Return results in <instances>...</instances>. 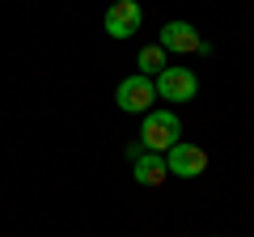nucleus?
<instances>
[{
  "mask_svg": "<svg viewBox=\"0 0 254 237\" xmlns=\"http://www.w3.org/2000/svg\"><path fill=\"white\" fill-rule=\"evenodd\" d=\"M182 136V118L174 110H148L144 115V127H140V144L144 153H170Z\"/></svg>",
  "mask_w": 254,
  "mask_h": 237,
  "instance_id": "f257e3e1",
  "label": "nucleus"
},
{
  "mask_svg": "<svg viewBox=\"0 0 254 237\" xmlns=\"http://www.w3.org/2000/svg\"><path fill=\"white\" fill-rule=\"evenodd\" d=\"M153 89H157V98H161V102H190L195 93H199V76L190 72V68L165 64L161 72H157Z\"/></svg>",
  "mask_w": 254,
  "mask_h": 237,
  "instance_id": "f03ea898",
  "label": "nucleus"
},
{
  "mask_svg": "<svg viewBox=\"0 0 254 237\" xmlns=\"http://www.w3.org/2000/svg\"><path fill=\"white\" fill-rule=\"evenodd\" d=\"M115 102H119V110H127V115H148L153 102H157L153 76H140V72H136V76H127V81H119Z\"/></svg>",
  "mask_w": 254,
  "mask_h": 237,
  "instance_id": "7ed1b4c3",
  "label": "nucleus"
},
{
  "mask_svg": "<svg viewBox=\"0 0 254 237\" xmlns=\"http://www.w3.org/2000/svg\"><path fill=\"white\" fill-rule=\"evenodd\" d=\"M165 157V170H170V178H199L203 170H208V153H203L199 144H187V140H178V144L170 148Z\"/></svg>",
  "mask_w": 254,
  "mask_h": 237,
  "instance_id": "20e7f679",
  "label": "nucleus"
},
{
  "mask_svg": "<svg viewBox=\"0 0 254 237\" xmlns=\"http://www.w3.org/2000/svg\"><path fill=\"white\" fill-rule=\"evenodd\" d=\"M102 26H106L110 38H131L140 34V26H144V9H140L136 0H115L106 9V17H102Z\"/></svg>",
  "mask_w": 254,
  "mask_h": 237,
  "instance_id": "39448f33",
  "label": "nucleus"
},
{
  "mask_svg": "<svg viewBox=\"0 0 254 237\" xmlns=\"http://www.w3.org/2000/svg\"><path fill=\"white\" fill-rule=\"evenodd\" d=\"M199 30L190 26V21H165L161 26V38H157V47H161L165 55H190V51H199Z\"/></svg>",
  "mask_w": 254,
  "mask_h": 237,
  "instance_id": "423d86ee",
  "label": "nucleus"
},
{
  "mask_svg": "<svg viewBox=\"0 0 254 237\" xmlns=\"http://www.w3.org/2000/svg\"><path fill=\"white\" fill-rule=\"evenodd\" d=\"M131 178H136L140 186H161L165 178H170V170H165V157H161V153H140L136 165H131Z\"/></svg>",
  "mask_w": 254,
  "mask_h": 237,
  "instance_id": "0eeeda50",
  "label": "nucleus"
},
{
  "mask_svg": "<svg viewBox=\"0 0 254 237\" xmlns=\"http://www.w3.org/2000/svg\"><path fill=\"white\" fill-rule=\"evenodd\" d=\"M136 64H140V76H157V72L165 68V51H161L157 43H153V47H140Z\"/></svg>",
  "mask_w": 254,
  "mask_h": 237,
  "instance_id": "6e6552de",
  "label": "nucleus"
}]
</instances>
